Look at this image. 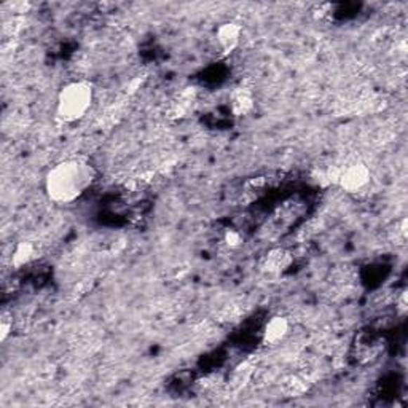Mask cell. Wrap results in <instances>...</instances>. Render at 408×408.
I'll return each instance as SVG.
<instances>
[{"label":"cell","instance_id":"277c9868","mask_svg":"<svg viewBox=\"0 0 408 408\" xmlns=\"http://www.w3.org/2000/svg\"><path fill=\"white\" fill-rule=\"evenodd\" d=\"M241 34H242V29L238 22H233V21L222 22L216 31L217 45L221 46V50L223 53H232L238 48V45L241 42Z\"/></svg>","mask_w":408,"mask_h":408},{"label":"cell","instance_id":"ba28073f","mask_svg":"<svg viewBox=\"0 0 408 408\" xmlns=\"http://www.w3.org/2000/svg\"><path fill=\"white\" fill-rule=\"evenodd\" d=\"M195 100H197V98H195V91L192 88H187V90H183L180 94H177L173 104H171L169 114L174 118L187 117L188 112L193 109Z\"/></svg>","mask_w":408,"mask_h":408},{"label":"cell","instance_id":"3957f363","mask_svg":"<svg viewBox=\"0 0 408 408\" xmlns=\"http://www.w3.org/2000/svg\"><path fill=\"white\" fill-rule=\"evenodd\" d=\"M371 173L367 164L364 163H353L341 171L336 177V182L343 192L346 193H357L362 192L364 188L370 183Z\"/></svg>","mask_w":408,"mask_h":408},{"label":"cell","instance_id":"7a4b0ae2","mask_svg":"<svg viewBox=\"0 0 408 408\" xmlns=\"http://www.w3.org/2000/svg\"><path fill=\"white\" fill-rule=\"evenodd\" d=\"M94 103L91 81L75 80L64 85L56 99V117L64 123H75L85 118Z\"/></svg>","mask_w":408,"mask_h":408},{"label":"cell","instance_id":"7c38bea8","mask_svg":"<svg viewBox=\"0 0 408 408\" xmlns=\"http://www.w3.org/2000/svg\"><path fill=\"white\" fill-rule=\"evenodd\" d=\"M11 329H13V317L5 311L2 315V319H0V340L2 341L7 340L8 335L11 334Z\"/></svg>","mask_w":408,"mask_h":408},{"label":"cell","instance_id":"6da1fadb","mask_svg":"<svg viewBox=\"0 0 408 408\" xmlns=\"http://www.w3.org/2000/svg\"><path fill=\"white\" fill-rule=\"evenodd\" d=\"M96 179V169L86 158H67L56 163L45 176V193L56 204L79 199Z\"/></svg>","mask_w":408,"mask_h":408},{"label":"cell","instance_id":"8992f818","mask_svg":"<svg viewBox=\"0 0 408 408\" xmlns=\"http://www.w3.org/2000/svg\"><path fill=\"white\" fill-rule=\"evenodd\" d=\"M230 107L236 117H246L256 107V98L251 88L238 86L230 94Z\"/></svg>","mask_w":408,"mask_h":408},{"label":"cell","instance_id":"4fadbf2b","mask_svg":"<svg viewBox=\"0 0 408 408\" xmlns=\"http://www.w3.org/2000/svg\"><path fill=\"white\" fill-rule=\"evenodd\" d=\"M399 311L402 312V315H405V311H407V294L405 292L402 294L399 298Z\"/></svg>","mask_w":408,"mask_h":408},{"label":"cell","instance_id":"52a82bcc","mask_svg":"<svg viewBox=\"0 0 408 408\" xmlns=\"http://www.w3.org/2000/svg\"><path fill=\"white\" fill-rule=\"evenodd\" d=\"M292 263V256L284 249H273L263 257L262 268L270 276H277L286 271Z\"/></svg>","mask_w":408,"mask_h":408},{"label":"cell","instance_id":"5b68a950","mask_svg":"<svg viewBox=\"0 0 408 408\" xmlns=\"http://www.w3.org/2000/svg\"><path fill=\"white\" fill-rule=\"evenodd\" d=\"M289 329H291V324H289L287 317L273 316L265 324L262 343L265 346H276L277 343L284 341V338L289 335Z\"/></svg>","mask_w":408,"mask_h":408},{"label":"cell","instance_id":"8fae6325","mask_svg":"<svg viewBox=\"0 0 408 408\" xmlns=\"http://www.w3.org/2000/svg\"><path fill=\"white\" fill-rule=\"evenodd\" d=\"M223 242L230 247V249H238L242 244V235L238 230H227L225 235H223Z\"/></svg>","mask_w":408,"mask_h":408},{"label":"cell","instance_id":"30bf717a","mask_svg":"<svg viewBox=\"0 0 408 408\" xmlns=\"http://www.w3.org/2000/svg\"><path fill=\"white\" fill-rule=\"evenodd\" d=\"M284 391H286L291 397H298L303 393L308 391V384L305 380H301L300 376H291L284 384Z\"/></svg>","mask_w":408,"mask_h":408},{"label":"cell","instance_id":"9c48e42d","mask_svg":"<svg viewBox=\"0 0 408 408\" xmlns=\"http://www.w3.org/2000/svg\"><path fill=\"white\" fill-rule=\"evenodd\" d=\"M35 254H37V249H35L34 242L20 241L15 246L13 254H11V265L15 268L25 267V265H29L35 258Z\"/></svg>","mask_w":408,"mask_h":408}]
</instances>
